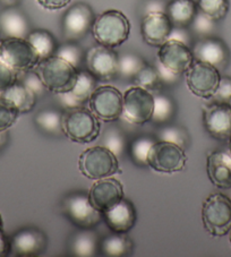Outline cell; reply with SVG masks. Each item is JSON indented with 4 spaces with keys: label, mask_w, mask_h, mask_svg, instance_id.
<instances>
[{
    "label": "cell",
    "mask_w": 231,
    "mask_h": 257,
    "mask_svg": "<svg viewBox=\"0 0 231 257\" xmlns=\"http://www.w3.org/2000/svg\"><path fill=\"white\" fill-rule=\"evenodd\" d=\"M166 6L167 3H164L163 0H146L143 4V16L149 14V13L154 12H164L166 13Z\"/></svg>",
    "instance_id": "obj_45"
},
{
    "label": "cell",
    "mask_w": 231,
    "mask_h": 257,
    "mask_svg": "<svg viewBox=\"0 0 231 257\" xmlns=\"http://www.w3.org/2000/svg\"><path fill=\"white\" fill-rule=\"evenodd\" d=\"M61 209L66 218L79 229H93L103 218L102 212L93 206L88 194L72 193L64 198Z\"/></svg>",
    "instance_id": "obj_7"
},
{
    "label": "cell",
    "mask_w": 231,
    "mask_h": 257,
    "mask_svg": "<svg viewBox=\"0 0 231 257\" xmlns=\"http://www.w3.org/2000/svg\"><path fill=\"white\" fill-rule=\"evenodd\" d=\"M186 162L185 150L166 141H155L148 156V166L151 169L163 174L183 171Z\"/></svg>",
    "instance_id": "obj_8"
},
{
    "label": "cell",
    "mask_w": 231,
    "mask_h": 257,
    "mask_svg": "<svg viewBox=\"0 0 231 257\" xmlns=\"http://www.w3.org/2000/svg\"><path fill=\"white\" fill-rule=\"evenodd\" d=\"M206 172L211 183L220 189L231 188V154L212 151L207 154Z\"/></svg>",
    "instance_id": "obj_22"
},
{
    "label": "cell",
    "mask_w": 231,
    "mask_h": 257,
    "mask_svg": "<svg viewBox=\"0 0 231 257\" xmlns=\"http://www.w3.org/2000/svg\"><path fill=\"white\" fill-rule=\"evenodd\" d=\"M228 105H229L230 109H231V96H230V99H229V101H228Z\"/></svg>",
    "instance_id": "obj_53"
},
{
    "label": "cell",
    "mask_w": 231,
    "mask_h": 257,
    "mask_svg": "<svg viewBox=\"0 0 231 257\" xmlns=\"http://www.w3.org/2000/svg\"><path fill=\"white\" fill-rule=\"evenodd\" d=\"M6 142H7L6 132H0V150L4 148V145L6 144Z\"/></svg>",
    "instance_id": "obj_49"
},
{
    "label": "cell",
    "mask_w": 231,
    "mask_h": 257,
    "mask_svg": "<svg viewBox=\"0 0 231 257\" xmlns=\"http://www.w3.org/2000/svg\"><path fill=\"white\" fill-rule=\"evenodd\" d=\"M34 69L47 91L55 94L72 90L78 74L77 68L56 55L40 60Z\"/></svg>",
    "instance_id": "obj_1"
},
{
    "label": "cell",
    "mask_w": 231,
    "mask_h": 257,
    "mask_svg": "<svg viewBox=\"0 0 231 257\" xmlns=\"http://www.w3.org/2000/svg\"><path fill=\"white\" fill-rule=\"evenodd\" d=\"M11 254V240L4 232H0V257H5Z\"/></svg>",
    "instance_id": "obj_47"
},
{
    "label": "cell",
    "mask_w": 231,
    "mask_h": 257,
    "mask_svg": "<svg viewBox=\"0 0 231 257\" xmlns=\"http://www.w3.org/2000/svg\"><path fill=\"white\" fill-rule=\"evenodd\" d=\"M0 60L19 73L32 70L41 60L28 39L5 38L0 44Z\"/></svg>",
    "instance_id": "obj_6"
},
{
    "label": "cell",
    "mask_w": 231,
    "mask_h": 257,
    "mask_svg": "<svg viewBox=\"0 0 231 257\" xmlns=\"http://www.w3.org/2000/svg\"><path fill=\"white\" fill-rule=\"evenodd\" d=\"M131 33V22L121 11L109 10L95 17L92 34L102 46L117 48L127 41Z\"/></svg>",
    "instance_id": "obj_2"
},
{
    "label": "cell",
    "mask_w": 231,
    "mask_h": 257,
    "mask_svg": "<svg viewBox=\"0 0 231 257\" xmlns=\"http://www.w3.org/2000/svg\"><path fill=\"white\" fill-rule=\"evenodd\" d=\"M88 107L99 120L116 121L123 116L124 94L111 85L97 86L88 100Z\"/></svg>",
    "instance_id": "obj_9"
},
{
    "label": "cell",
    "mask_w": 231,
    "mask_h": 257,
    "mask_svg": "<svg viewBox=\"0 0 231 257\" xmlns=\"http://www.w3.org/2000/svg\"><path fill=\"white\" fill-rule=\"evenodd\" d=\"M230 96H231V77L221 76L219 85H217L214 95L212 96L213 102H219V103L228 104Z\"/></svg>",
    "instance_id": "obj_42"
},
{
    "label": "cell",
    "mask_w": 231,
    "mask_h": 257,
    "mask_svg": "<svg viewBox=\"0 0 231 257\" xmlns=\"http://www.w3.org/2000/svg\"><path fill=\"white\" fill-rule=\"evenodd\" d=\"M35 125L48 135L58 136L63 133V112L57 109H43L34 118Z\"/></svg>",
    "instance_id": "obj_29"
},
{
    "label": "cell",
    "mask_w": 231,
    "mask_h": 257,
    "mask_svg": "<svg viewBox=\"0 0 231 257\" xmlns=\"http://www.w3.org/2000/svg\"><path fill=\"white\" fill-rule=\"evenodd\" d=\"M19 81L28 86L31 91H33L38 97L42 96L46 93L47 88L43 85L41 78L35 70H28V72L19 74Z\"/></svg>",
    "instance_id": "obj_40"
},
{
    "label": "cell",
    "mask_w": 231,
    "mask_h": 257,
    "mask_svg": "<svg viewBox=\"0 0 231 257\" xmlns=\"http://www.w3.org/2000/svg\"><path fill=\"white\" fill-rule=\"evenodd\" d=\"M99 119L90 109L78 107L63 112V134L79 144L94 142L100 135Z\"/></svg>",
    "instance_id": "obj_3"
},
{
    "label": "cell",
    "mask_w": 231,
    "mask_h": 257,
    "mask_svg": "<svg viewBox=\"0 0 231 257\" xmlns=\"http://www.w3.org/2000/svg\"><path fill=\"white\" fill-rule=\"evenodd\" d=\"M154 66L158 69V73L160 75V78H161L163 85H164V84H168V85H172V84H176L177 82H178V78L180 76H178V75H176V74H173L172 72L168 70L167 68H164L158 60H157V63H155Z\"/></svg>",
    "instance_id": "obj_44"
},
{
    "label": "cell",
    "mask_w": 231,
    "mask_h": 257,
    "mask_svg": "<svg viewBox=\"0 0 231 257\" xmlns=\"http://www.w3.org/2000/svg\"><path fill=\"white\" fill-rule=\"evenodd\" d=\"M86 69L97 78V81H112L119 76V55L102 44H95L85 52L84 58Z\"/></svg>",
    "instance_id": "obj_12"
},
{
    "label": "cell",
    "mask_w": 231,
    "mask_h": 257,
    "mask_svg": "<svg viewBox=\"0 0 231 257\" xmlns=\"http://www.w3.org/2000/svg\"><path fill=\"white\" fill-rule=\"evenodd\" d=\"M176 105L170 96L161 93L154 94V110L151 121L155 125H167L175 116Z\"/></svg>",
    "instance_id": "obj_30"
},
{
    "label": "cell",
    "mask_w": 231,
    "mask_h": 257,
    "mask_svg": "<svg viewBox=\"0 0 231 257\" xmlns=\"http://www.w3.org/2000/svg\"><path fill=\"white\" fill-rule=\"evenodd\" d=\"M48 239L37 228H25L17 231L11 239V254L19 257H34L47 249Z\"/></svg>",
    "instance_id": "obj_17"
},
{
    "label": "cell",
    "mask_w": 231,
    "mask_h": 257,
    "mask_svg": "<svg viewBox=\"0 0 231 257\" xmlns=\"http://www.w3.org/2000/svg\"><path fill=\"white\" fill-rule=\"evenodd\" d=\"M135 83L136 86L143 87L145 90L152 92L153 94L161 91L163 83L160 78L158 69L154 65L146 64L139 73H137L134 78L132 79Z\"/></svg>",
    "instance_id": "obj_31"
},
{
    "label": "cell",
    "mask_w": 231,
    "mask_h": 257,
    "mask_svg": "<svg viewBox=\"0 0 231 257\" xmlns=\"http://www.w3.org/2000/svg\"><path fill=\"white\" fill-rule=\"evenodd\" d=\"M99 239L92 229H81L69 239L68 251L72 256L92 257L99 251Z\"/></svg>",
    "instance_id": "obj_26"
},
{
    "label": "cell",
    "mask_w": 231,
    "mask_h": 257,
    "mask_svg": "<svg viewBox=\"0 0 231 257\" xmlns=\"http://www.w3.org/2000/svg\"><path fill=\"white\" fill-rule=\"evenodd\" d=\"M198 11L216 22L225 19L229 12V0H196Z\"/></svg>",
    "instance_id": "obj_37"
},
{
    "label": "cell",
    "mask_w": 231,
    "mask_h": 257,
    "mask_svg": "<svg viewBox=\"0 0 231 257\" xmlns=\"http://www.w3.org/2000/svg\"><path fill=\"white\" fill-rule=\"evenodd\" d=\"M97 87V78L87 69H78L77 79L75 85L68 92L59 93L57 99L63 107L67 109L83 107L88 102L92 93Z\"/></svg>",
    "instance_id": "obj_18"
},
{
    "label": "cell",
    "mask_w": 231,
    "mask_h": 257,
    "mask_svg": "<svg viewBox=\"0 0 231 257\" xmlns=\"http://www.w3.org/2000/svg\"><path fill=\"white\" fill-rule=\"evenodd\" d=\"M88 197L93 206L103 213L124 198V186L113 177L95 180L88 193Z\"/></svg>",
    "instance_id": "obj_19"
},
{
    "label": "cell",
    "mask_w": 231,
    "mask_h": 257,
    "mask_svg": "<svg viewBox=\"0 0 231 257\" xmlns=\"http://www.w3.org/2000/svg\"><path fill=\"white\" fill-rule=\"evenodd\" d=\"M159 141L170 142L176 145L180 146L181 149L186 150L189 144V135L188 132L181 126H172V125H163L158 131Z\"/></svg>",
    "instance_id": "obj_33"
},
{
    "label": "cell",
    "mask_w": 231,
    "mask_h": 257,
    "mask_svg": "<svg viewBox=\"0 0 231 257\" xmlns=\"http://www.w3.org/2000/svg\"><path fill=\"white\" fill-rule=\"evenodd\" d=\"M173 25L164 12L149 13L143 16L141 22V34L146 44L160 48L166 43Z\"/></svg>",
    "instance_id": "obj_20"
},
{
    "label": "cell",
    "mask_w": 231,
    "mask_h": 257,
    "mask_svg": "<svg viewBox=\"0 0 231 257\" xmlns=\"http://www.w3.org/2000/svg\"><path fill=\"white\" fill-rule=\"evenodd\" d=\"M169 39L183 42L185 44H187L190 48L193 47V44L195 42L194 35L192 33V31L189 30V28H175V26H173L170 33V38Z\"/></svg>",
    "instance_id": "obj_43"
},
{
    "label": "cell",
    "mask_w": 231,
    "mask_h": 257,
    "mask_svg": "<svg viewBox=\"0 0 231 257\" xmlns=\"http://www.w3.org/2000/svg\"><path fill=\"white\" fill-rule=\"evenodd\" d=\"M104 223L112 232L127 233L136 223V210L134 204L124 197L108 211L102 213Z\"/></svg>",
    "instance_id": "obj_21"
},
{
    "label": "cell",
    "mask_w": 231,
    "mask_h": 257,
    "mask_svg": "<svg viewBox=\"0 0 231 257\" xmlns=\"http://www.w3.org/2000/svg\"><path fill=\"white\" fill-rule=\"evenodd\" d=\"M31 24L23 12L17 7L4 8L0 13V34L5 38H28Z\"/></svg>",
    "instance_id": "obj_23"
},
{
    "label": "cell",
    "mask_w": 231,
    "mask_h": 257,
    "mask_svg": "<svg viewBox=\"0 0 231 257\" xmlns=\"http://www.w3.org/2000/svg\"><path fill=\"white\" fill-rule=\"evenodd\" d=\"M109 149L116 157L121 158L126 149V137L117 127H109L102 137V144Z\"/></svg>",
    "instance_id": "obj_34"
},
{
    "label": "cell",
    "mask_w": 231,
    "mask_h": 257,
    "mask_svg": "<svg viewBox=\"0 0 231 257\" xmlns=\"http://www.w3.org/2000/svg\"><path fill=\"white\" fill-rule=\"evenodd\" d=\"M2 40H3L2 39V34H0V44H2Z\"/></svg>",
    "instance_id": "obj_54"
},
{
    "label": "cell",
    "mask_w": 231,
    "mask_h": 257,
    "mask_svg": "<svg viewBox=\"0 0 231 257\" xmlns=\"http://www.w3.org/2000/svg\"><path fill=\"white\" fill-rule=\"evenodd\" d=\"M21 0H0V5H2L4 8H8V7H16L19 5Z\"/></svg>",
    "instance_id": "obj_48"
},
{
    "label": "cell",
    "mask_w": 231,
    "mask_h": 257,
    "mask_svg": "<svg viewBox=\"0 0 231 257\" xmlns=\"http://www.w3.org/2000/svg\"><path fill=\"white\" fill-rule=\"evenodd\" d=\"M0 97L10 101L19 110L20 113H28L32 111L39 99L33 91H31L19 79L12 86L8 87L6 91H4L0 94Z\"/></svg>",
    "instance_id": "obj_25"
},
{
    "label": "cell",
    "mask_w": 231,
    "mask_h": 257,
    "mask_svg": "<svg viewBox=\"0 0 231 257\" xmlns=\"http://www.w3.org/2000/svg\"><path fill=\"white\" fill-rule=\"evenodd\" d=\"M189 30L192 31L194 37L197 39L213 37L216 31V21L212 20L210 16L198 11L189 26Z\"/></svg>",
    "instance_id": "obj_36"
},
{
    "label": "cell",
    "mask_w": 231,
    "mask_h": 257,
    "mask_svg": "<svg viewBox=\"0 0 231 257\" xmlns=\"http://www.w3.org/2000/svg\"><path fill=\"white\" fill-rule=\"evenodd\" d=\"M185 75L188 90L202 99H212L221 78L219 69L198 60L194 61Z\"/></svg>",
    "instance_id": "obj_13"
},
{
    "label": "cell",
    "mask_w": 231,
    "mask_h": 257,
    "mask_svg": "<svg viewBox=\"0 0 231 257\" xmlns=\"http://www.w3.org/2000/svg\"><path fill=\"white\" fill-rule=\"evenodd\" d=\"M20 111L10 101L0 97V132H6L14 125L20 116Z\"/></svg>",
    "instance_id": "obj_39"
},
{
    "label": "cell",
    "mask_w": 231,
    "mask_h": 257,
    "mask_svg": "<svg viewBox=\"0 0 231 257\" xmlns=\"http://www.w3.org/2000/svg\"><path fill=\"white\" fill-rule=\"evenodd\" d=\"M148 64L143 57L135 52H126L119 56V76L125 79H133L135 75Z\"/></svg>",
    "instance_id": "obj_32"
},
{
    "label": "cell",
    "mask_w": 231,
    "mask_h": 257,
    "mask_svg": "<svg viewBox=\"0 0 231 257\" xmlns=\"http://www.w3.org/2000/svg\"><path fill=\"white\" fill-rule=\"evenodd\" d=\"M229 240H230V245H231V229H230V231H229Z\"/></svg>",
    "instance_id": "obj_52"
},
{
    "label": "cell",
    "mask_w": 231,
    "mask_h": 257,
    "mask_svg": "<svg viewBox=\"0 0 231 257\" xmlns=\"http://www.w3.org/2000/svg\"><path fill=\"white\" fill-rule=\"evenodd\" d=\"M154 110V94L140 86H132L124 94L123 116L133 125L151 121Z\"/></svg>",
    "instance_id": "obj_10"
},
{
    "label": "cell",
    "mask_w": 231,
    "mask_h": 257,
    "mask_svg": "<svg viewBox=\"0 0 231 257\" xmlns=\"http://www.w3.org/2000/svg\"><path fill=\"white\" fill-rule=\"evenodd\" d=\"M28 41L32 44L40 58L46 59L55 56L58 49V43L55 37L46 30H33L28 35Z\"/></svg>",
    "instance_id": "obj_28"
},
{
    "label": "cell",
    "mask_w": 231,
    "mask_h": 257,
    "mask_svg": "<svg viewBox=\"0 0 231 257\" xmlns=\"http://www.w3.org/2000/svg\"><path fill=\"white\" fill-rule=\"evenodd\" d=\"M204 229L213 237H223L231 229V198L226 195L211 194L203 202Z\"/></svg>",
    "instance_id": "obj_5"
},
{
    "label": "cell",
    "mask_w": 231,
    "mask_h": 257,
    "mask_svg": "<svg viewBox=\"0 0 231 257\" xmlns=\"http://www.w3.org/2000/svg\"><path fill=\"white\" fill-rule=\"evenodd\" d=\"M99 250L102 255L108 257L130 256L134 251V242L127 233L113 232L102 239Z\"/></svg>",
    "instance_id": "obj_27"
},
{
    "label": "cell",
    "mask_w": 231,
    "mask_h": 257,
    "mask_svg": "<svg viewBox=\"0 0 231 257\" xmlns=\"http://www.w3.org/2000/svg\"><path fill=\"white\" fill-rule=\"evenodd\" d=\"M92 7L86 3H77L70 6L61 20V31L66 41H81L92 31L95 21Z\"/></svg>",
    "instance_id": "obj_11"
},
{
    "label": "cell",
    "mask_w": 231,
    "mask_h": 257,
    "mask_svg": "<svg viewBox=\"0 0 231 257\" xmlns=\"http://www.w3.org/2000/svg\"><path fill=\"white\" fill-rule=\"evenodd\" d=\"M37 2L44 10L58 11L67 7L72 0H37Z\"/></svg>",
    "instance_id": "obj_46"
},
{
    "label": "cell",
    "mask_w": 231,
    "mask_h": 257,
    "mask_svg": "<svg viewBox=\"0 0 231 257\" xmlns=\"http://www.w3.org/2000/svg\"><path fill=\"white\" fill-rule=\"evenodd\" d=\"M3 229H4V221L2 215H0V232H3Z\"/></svg>",
    "instance_id": "obj_50"
},
{
    "label": "cell",
    "mask_w": 231,
    "mask_h": 257,
    "mask_svg": "<svg viewBox=\"0 0 231 257\" xmlns=\"http://www.w3.org/2000/svg\"><path fill=\"white\" fill-rule=\"evenodd\" d=\"M198 12L196 0H170L166 14L175 28H189Z\"/></svg>",
    "instance_id": "obj_24"
},
{
    "label": "cell",
    "mask_w": 231,
    "mask_h": 257,
    "mask_svg": "<svg viewBox=\"0 0 231 257\" xmlns=\"http://www.w3.org/2000/svg\"><path fill=\"white\" fill-rule=\"evenodd\" d=\"M19 72L0 60V94L19 79Z\"/></svg>",
    "instance_id": "obj_41"
},
{
    "label": "cell",
    "mask_w": 231,
    "mask_h": 257,
    "mask_svg": "<svg viewBox=\"0 0 231 257\" xmlns=\"http://www.w3.org/2000/svg\"><path fill=\"white\" fill-rule=\"evenodd\" d=\"M158 61L164 68L181 76L195 61L192 48L177 40L169 39L159 48Z\"/></svg>",
    "instance_id": "obj_14"
},
{
    "label": "cell",
    "mask_w": 231,
    "mask_h": 257,
    "mask_svg": "<svg viewBox=\"0 0 231 257\" xmlns=\"http://www.w3.org/2000/svg\"><path fill=\"white\" fill-rule=\"evenodd\" d=\"M78 169L84 177L92 180L112 177L121 172L118 158L103 145L84 151L78 159Z\"/></svg>",
    "instance_id": "obj_4"
},
{
    "label": "cell",
    "mask_w": 231,
    "mask_h": 257,
    "mask_svg": "<svg viewBox=\"0 0 231 257\" xmlns=\"http://www.w3.org/2000/svg\"><path fill=\"white\" fill-rule=\"evenodd\" d=\"M56 56L63 58L77 69L82 65L84 58H85V54H84L83 49L78 46L77 42L70 41H66V43L58 47Z\"/></svg>",
    "instance_id": "obj_38"
},
{
    "label": "cell",
    "mask_w": 231,
    "mask_h": 257,
    "mask_svg": "<svg viewBox=\"0 0 231 257\" xmlns=\"http://www.w3.org/2000/svg\"><path fill=\"white\" fill-rule=\"evenodd\" d=\"M229 151H230V154H231V137L229 139Z\"/></svg>",
    "instance_id": "obj_51"
},
{
    "label": "cell",
    "mask_w": 231,
    "mask_h": 257,
    "mask_svg": "<svg viewBox=\"0 0 231 257\" xmlns=\"http://www.w3.org/2000/svg\"><path fill=\"white\" fill-rule=\"evenodd\" d=\"M195 60L214 66L219 70L224 69L229 64L230 51L221 39L206 37L197 39L192 47Z\"/></svg>",
    "instance_id": "obj_16"
},
{
    "label": "cell",
    "mask_w": 231,
    "mask_h": 257,
    "mask_svg": "<svg viewBox=\"0 0 231 257\" xmlns=\"http://www.w3.org/2000/svg\"><path fill=\"white\" fill-rule=\"evenodd\" d=\"M155 140L150 136H140L132 142L131 157L137 166H148V156Z\"/></svg>",
    "instance_id": "obj_35"
},
{
    "label": "cell",
    "mask_w": 231,
    "mask_h": 257,
    "mask_svg": "<svg viewBox=\"0 0 231 257\" xmlns=\"http://www.w3.org/2000/svg\"><path fill=\"white\" fill-rule=\"evenodd\" d=\"M203 125L207 134L219 141L231 137V109L226 103H212L203 107Z\"/></svg>",
    "instance_id": "obj_15"
}]
</instances>
